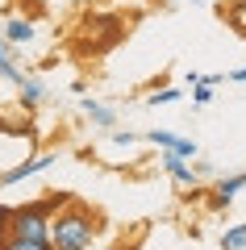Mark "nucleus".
I'll list each match as a JSON object with an SVG mask.
<instances>
[{"label": "nucleus", "mask_w": 246, "mask_h": 250, "mask_svg": "<svg viewBox=\"0 0 246 250\" xmlns=\"http://www.w3.org/2000/svg\"><path fill=\"white\" fill-rule=\"evenodd\" d=\"M96 233H100L96 213H92L84 200H75V196L50 217V246L54 250H92Z\"/></svg>", "instance_id": "f257e3e1"}, {"label": "nucleus", "mask_w": 246, "mask_h": 250, "mask_svg": "<svg viewBox=\"0 0 246 250\" xmlns=\"http://www.w3.org/2000/svg\"><path fill=\"white\" fill-rule=\"evenodd\" d=\"M121 38H125V21L121 17H113V13H92V17H84V29H79V50L105 54V50H113Z\"/></svg>", "instance_id": "f03ea898"}, {"label": "nucleus", "mask_w": 246, "mask_h": 250, "mask_svg": "<svg viewBox=\"0 0 246 250\" xmlns=\"http://www.w3.org/2000/svg\"><path fill=\"white\" fill-rule=\"evenodd\" d=\"M59 159V154H50V150H38V154H29V159H21V163H13L9 171H0V184H21V179H29V175H42L50 163Z\"/></svg>", "instance_id": "7ed1b4c3"}, {"label": "nucleus", "mask_w": 246, "mask_h": 250, "mask_svg": "<svg viewBox=\"0 0 246 250\" xmlns=\"http://www.w3.org/2000/svg\"><path fill=\"white\" fill-rule=\"evenodd\" d=\"M246 188V171H234V175H225V179H217V188L209 192V208L213 213H221V208H229L234 205V196Z\"/></svg>", "instance_id": "20e7f679"}, {"label": "nucleus", "mask_w": 246, "mask_h": 250, "mask_svg": "<svg viewBox=\"0 0 246 250\" xmlns=\"http://www.w3.org/2000/svg\"><path fill=\"white\" fill-rule=\"evenodd\" d=\"M158 167L167 171V175L176 179V188H184V192H188V188H201V175H196V171L188 167V159H179L176 150H163V159H158Z\"/></svg>", "instance_id": "39448f33"}, {"label": "nucleus", "mask_w": 246, "mask_h": 250, "mask_svg": "<svg viewBox=\"0 0 246 250\" xmlns=\"http://www.w3.org/2000/svg\"><path fill=\"white\" fill-rule=\"evenodd\" d=\"M34 21L29 17H9V21H0V38H4V42L13 46V50H17V46H25V42H34Z\"/></svg>", "instance_id": "423d86ee"}, {"label": "nucleus", "mask_w": 246, "mask_h": 250, "mask_svg": "<svg viewBox=\"0 0 246 250\" xmlns=\"http://www.w3.org/2000/svg\"><path fill=\"white\" fill-rule=\"evenodd\" d=\"M79 108H84V117H88L96 129H113V125H117V108L113 104H100V100L84 96V100H79Z\"/></svg>", "instance_id": "0eeeda50"}, {"label": "nucleus", "mask_w": 246, "mask_h": 250, "mask_svg": "<svg viewBox=\"0 0 246 250\" xmlns=\"http://www.w3.org/2000/svg\"><path fill=\"white\" fill-rule=\"evenodd\" d=\"M17 100H21V108H25V113H34L38 104H42V96H46V83L42 80H34V75H25V80L17 83Z\"/></svg>", "instance_id": "6e6552de"}, {"label": "nucleus", "mask_w": 246, "mask_h": 250, "mask_svg": "<svg viewBox=\"0 0 246 250\" xmlns=\"http://www.w3.org/2000/svg\"><path fill=\"white\" fill-rule=\"evenodd\" d=\"M221 250H246V221L229 225V229L221 233Z\"/></svg>", "instance_id": "1a4fd4ad"}, {"label": "nucleus", "mask_w": 246, "mask_h": 250, "mask_svg": "<svg viewBox=\"0 0 246 250\" xmlns=\"http://www.w3.org/2000/svg\"><path fill=\"white\" fill-rule=\"evenodd\" d=\"M179 96H184V88H176V83H167V88L150 92V96H146V104H150V108H158V104H176Z\"/></svg>", "instance_id": "9d476101"}, {"label": "nucleus", "mask_w": 246, "mask_h": 250, "mask_svg": "<svg viewBox=\"0 0 246 250\" xmlns=\"http://www.w3.org/2000/svg\"><path fill=\"white\" fill-rule=\"evenodd\" d=\"M0 250H54V246L50 242H25V238H13L9 233V238L0 242Z\"/></svg>", "instance_id": "9b49d317"}, {"label": "nucleus", "mask_w": 246, "mask_h": 250, "mask_svg": "<svg viewBox=\"0 0 246 250\" xmlns=\"http://www.w3.org/2000/svg\"><path fill=\"white\" fill-rule=\"evenodd\" d=\"M146 138L158 146V150H176V142H179V134H171V129H150Z\"/></svg>", "instance_id": "f8f14e48"}, {"label": "nucleus", "mask_w": 246, "mask_h": 250, "mask_svg": "<svg viewBox=\"0 0 246 250\" xmlns=\"http://www.w3.org/2000/svg\"><path fill=\"white\" fill-rule=\"evenodd\" d=\"M192 100H196V104H209V100H213V83H196V88H192Z\"/></svg>", "instance_id": "ddd939ff"}, {"label": "nucleus", "mask_w": 246, "mask_h": 250, "mask_svg": "<svg viewBox=\"0 0 246 250\" xmlns=\"http://www.w3.org/2000/svg\"><path fill=\"white\" fill-rule=\"evenodd\" d=\"M109 138H113V146H134L138 142V134H130V129H113Z\"/></svg>", "instance_id": "4468645a"}, {"label": "nucleus", "mask_w": 246, "mask_h": 250, "mask_svg": "<svg viewBox=\"0 0 246 250\" xmlns=\"http://www.w3.org/2000/svg\"><path fill=\"white\" fill-rule=\"evenodd\" d=\"M13 221V205H0V225H9Z\"/></svg>", "instance_id": "2eb2a0df"}, {"label": "nucleus", "mask_w": 246, "mask_h": 250, "mask_svg": "<svg viewBox=\"0 0 246 250\" xmlns=\"http://www.w3.org/2000/svg\"><path fill=\"white\" fill-rule=\"evenodd\" d=\"M229 83H246V67H238V71H229Z\"/></svg>", "instance_id": "dca6fc26"}, {"label": "nucleus", "mask_w": 246, "mask_h": 250, "mask_svg": "<svg viewBox=\"0 0 246 250\" xmlns=\"http://www.w3.org/2000/svg\"><path fill=\"white\" fill-rule=\"evenodd\" d=\"M4 238H9V225H0V242H4Z\"/></svg>", "instance_id": "f3484780"}]
</instances>
